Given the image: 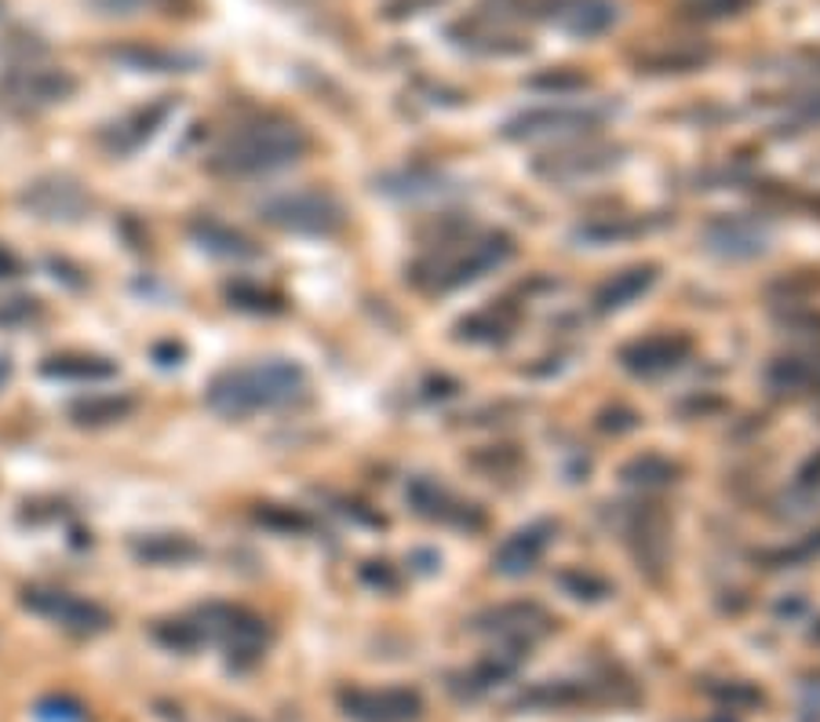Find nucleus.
<instances>
[{
	"label": "nucleus",
	"instance_id": "1",
	"mask_svg": "<svg viewBox=\"0 0 820 722\" xmlns=\"http://www.w3.org/2000/svg\"><path fill=\"white\" fill-rule=\"evenodd\" d=\"M311 391V380H306L303 365L295 361H256V365H237L226 369L208 383V409H215L219 416H251V412H270V409H284V405H295L306 398Z\"/></svg>",
	"mask_w": 820,
	"mask_h": 722
},
{
	"label": "nucleus",
	"instance_id": "2",
	"mask_svg": "<svg viewBox=\"0 0 820 722\" xmlns=\"http://www.w3.org/2000/svg\"><path fill=\"white\" fill-rule=\"evenodd\" d=\"M311 139L300 125L292 120H251V125H241L237 131H230L226 142L212 153V172L219 175H262L273 168H284V164L300 161Z\"/></svg>",
	"mask_w": 820,
	"mask_h": 722
},
{
	"label": "nucleus",
	"instance_id": "3",
	"mask_svg": "<svg viewBox=\"0 0 820 722\" xmlns=\"http://www.w3.org/2000/svg\"><path fill=\"white\" fill-rule=\"evenodd\" d=\"M511 237L507 234H459L442 241L431 256H423L412 267V281L423 292H453L459 284L478 281L481 273L503 267L511 259Z\"/></svg>",
	"mask_w": 820,
	"mask_h": 722
},
{
	"label": "nucleus",
	"instance_id": "4",
	"mask_svg": "<svg viewBox=\"0 0 820 722\" xmlns=\"http://www.w3.org/2000/svg\"><path fill=\"white\" fill-rule=\"evenodd\" d=\"M259 219L278 230H292V234H336L347 223L343 205L321 190H295L273 197V201L259 205Z\"/></svg>",
	"mask_w": 820,
	"mask_h": 722
},
{
	"label": "nucleus",
	"instance_id": "5",
	"mask_svg": "<svg viewBox=\"0 0 820 722\" xmlns=\"http://www.w3.org/2000/svg\"><path fill=\"white\" fill-rule=\"evenodd\" d=\"M405 500L412 503L415 514L442 525H456V529H481L485 525V514H481L475 503L459 500L456 492H448L445 486H437L434 478H412L409 489H405Z\"/></svg>",
	"mask_w": 820,
	"mask_h": 722
},
{
	"label": "nucleus",
	"instance_id": "6",
	"mask_svg": "<svg viewBox=\"0 0 820 722\" xmlns=\"http://www.w3.org/2000/svg\"><path fill=\"white\" fill-rule=\"evenodd\" d=\"M601 125V109L579 106H540L511 117L503 136L507 139H540V136H569V131H590Z\"/></svg>",
	"mask_w": 820,
	"mask_h": 722
},
{
	"label": "nucleus",
	"instance_id": "7",
	"mask_svg": "<svg viewBox=\"0 0 820 722\" xmlns=\"http://www.w3.org/2000/svg\"><path fill=\"white\" fill-rule=\"evenodd\" d=\"M689 343L686 336L678 333H656V336H645V339H634L620 350V361L623 369H631L634 376H660V372H671L678 369L682 361L689 358Z\"/></svg>",
	"mask_w": 820,
	"mask_h": 722
},
{
	"label": "nucleus",
	"instance_id": "8",
	"mask_svg": "<svg viewBox=\"0 0 820 722\" xmlns=\"http://www.w3.org/2000/svg\"><path fill=\"white\" fill-rule=\"evenodd\" d=\"M26 606L44 613V617L59 620L62 628H73V631H103L109 624V613L103 606H95V602H87V598H77V595H70V591L30 587Z\"/></svg>",
	"mask_w": 820,
	"mask_h": 722
},
{
	"label": "nucleus",
	"instance_id": "9",
	"mask_svg": "<svg viewBox=\"0 0 820 722\" xmlns=\"http://www.w3.org/2000/svg\"><path fill=\"white\" fill-rule=\"evenodd\" d=\"M551 525L547 522H536V525H525V529H518L514 536H507V540L500 544L496 558H492V566L500 569V573L507 577H518V573H529V569L540 562L547 544H551Z\"/></svg>",
	"mask_w": 820,
	"mask_h": 722
},
{
	"label": "nucleus",
	"instance_id": "10",
	"mask_svg": "<svg viewBox=\"0 0 820 722\" xmlns=\"http://www.w3.org/2000/svg\"><path fill=\"white\" fill-rule=\"evenodd\" d=\"M4 92L19 103H55V98H66L73 92V77L62 70H19L4 81Z\"/></svg>",
	"mask_w": 820,
	"mask_h": 722
},
{
	"label": "nucleus",
	"instance_id": "11",
	"mask_svg": "<svg viewBox=\"0 0 820 722\" xmlns=\"http://www.w3.org/2000/svg\"><path fill=\"white\" fill-rule=\"evenodd\" d=\"M22 201L44 219H77L84 212L87 197L66 179H44V183H33Z\"/></svg>",
	"mask_w": 820,
	"mask_h": 722
},
{
	"label": "nucleus",
	"instance_id": "12",
	"mask_svg": "<svg viewBox=\"0 0 820 722\" xmlns=\"http://www.w3.org/2000/svg\"><path fill=\"white\" fill-rule=\"evenodd\" d=\"M707 245L722 256H754L765 245V230L748 216H729L707 226Z\"/></svg>",
	"mask_w": 820,
	"mask_h": 722
},
{
	"label": "nucleus",
	"instance_id": "13",
	"mask_svg": "<svg viewBox=\"0 0 820 722\" xmlns=\"http://www.w3.org/2000/svg\"><path fill=\"white\" fill-rule=\"evenodd\" d=\"M617 164V150H565V153H554V158H547L536 164V172L547 175V179H558V183H569V179H584V175H595V172H606Z\"/></svg>",
	"mask_w": 820,
	"mask_h": 722
},
{
	"label": "nucleus",
	"instance_id": "14",
	"mask_svg": "<svg viewBox=\"0 0 820 722\" xmlns=\"http://www.w3.org/2000/svg\"><path fill=\"white\" fill-rule=\"evenodd\" d=\"M656 281V267L653 263H645V267H628L620 273H612L606 284H598L595 292V311L598 314H609V311H620V306H628L639 300L642 292H649V284Z\"/></svg>",
	"mask_w": 820,
	"mask_h": 722
},
{
	"label": "nucleus",
	"instance_id": "15",
	"mask_svg": "<svg viewBox=\"0 0 820 722\" xmlns=\"http://www.w3.org/2000/svg\"><path fill=\"white\" fill-rule=\"evenodd\" d=\"M554 22L576 37H595L617 22V4H609V0H558Z\"/></svg>",
	"mask_w": 820,
	"mask_h": 722
},
{
	"label": "nucleus",
	"instance_id": "16",
	"mask_svg": "<svg viewBox=\"0 0 820 722\" xmlns=\"http://www.w3.org/2000/svg\"><path fill=\"white\" fill-rule=\"evenodd\" d=\"M190 234L201 241V248L215 252V256H230V259H256L259 248L241 234V230L219 223V219H197L190 226Z\"/></svg>",
	"mask_w": 820,
	"mask_h": 722
},
{
	"label": "nucleus",
	"instance_id": "17",
	"mask_svg": "<svg viewBox=\"0 0 820 722\" xmlns=\"http://www.w3.org/2000/svg\"><path fill=\"white\" fill-rule=\"evenodd\" d=\"M164 117H168V103L139 109L131 120H120V125H114V131H109V147H114V150H136L142 139L153 136V128H157Z\"/></svg>",
	"mask_w": 820,
	"mask_h": 722
},
{
	"label": "nucleus",
	"instance_id": "18",
	"mask_svg": "<svg viewBox=\"0 0 820 722\" xmlns=\"http://www.w3.org/2000/svg\"><path fill=\"white\" fill-rule=\"evenodd\" d=\"M136 555L147 558V562H186V558L201 555V547H197L190 536L161 533V536H147V540H139L136 544Z\"/></svg>",
	"mask_w": 820,
	"mask_h": 722
},
{
	"label": "nucleus",
	"instance_id": "19",
	"mask_svg": "<svg viewBox=\"0 0 820 722\" xmlns=\"http://www.w3.org/2000/svg\"><path fill=\"white\" fill-rule=\"evenodd\" d=\"M464 336L467 339H507L511 336V328H514V311L511 306H485V311H478V314H470L464 325Z\"/></svg>",
	"mask_w": 820,
	"mask_h": 722
},
{
	"label": "nucleus",
	"instance_id": "20",
	"mask_svg": "<svg viewBox=\"0 0 820 722\" xmlns=\"http://www.w3.org/2000/svg\"><path fill=\"white\" fill-rule=\"evenodd\" d=\"M44 372L48 376H62V380H106L114 376V365L103 358H87V354H62V358H48L44 361Z\"/></svg>",
	"mask_w": 820,
	"mask_h": 722
},
{
	"label": "nucleus",
	"instance_id": "21",
	"mask_svg": "<svg viewBox=\"0 0 820 722\" xmlns=\"http://www.w3.org/2000/svg\"><path fill=\"white\" fill-rule=\"evenodd\" d=\"M623 478L631 481V486H645V489H656V486H671L678 478V467L671 459L656 456V453H645L639 459H631L628 467H623Z\"/></svg>",
	"mask_w": 820,
	"mask_h": 722
},
{
	"label": "nucleus",
	"instance_id": "22",
	"mask_svg": "<svg viewBox=\"0 0 820 722\" xmlns=\"http://www.w3.org/2000/svg\"><path fill=\"white\" fill-rule=\"evenodd\" d=\"M136 409V401L128 398V394H106V398H87V401H77L70 416L77 423H114L120 416H128Z\"/></svg>",
	"mask_w": 820,
	"mask_h": 722
},
{
	"label": "nucleus",
	"instance_id": "23",
	"mask_svg": "<svg viewBox=\"0 0 820 722\" xmlns=\"http://www.w3.org/2000/svg\"><path fill=\"white\" fill-rule=\"evenodd\" d=\"M256 519H259L262 525H273V529H284V533H311V529H314L311 514L289 511V508H273V503H267V508H259Z\"/></svg>",
	"mask_w": 820,
	"mask_h": 722
},
{
	"label": "nucleus",
	"instance_id": "24",
	"mask_svg": "<svg viewBox=\"0 0 820 722\" xmlns=\"http://www.w3.org/2000/svg\"><path fill=\"white\" fill-rule=\"evenodd\" d=\"M639 230H642V223H631V219L617 216V219H598V223L579 226L576 234L587 237V241H609V237H631V234H639Z\"/></svg>",
	"mask_w": 820,
	"mask_h": 722
},
{
	"label": "nucleus",
	"instance_id": "25",
	"mask_svg": "<svg viewBox=\"0 0 820 722\" xmlns=\"http://www.w3.org/2000/svg\"><path fill=\"white\" fill-rule=\"evenodd\" d=\"M230 300L237 306H248V311H281V300L267 289H256V284H234L230 289Z\"/></svg>",
	"mask_w": 820,
	"mask_h": 722
},
{
	"label": "nucleus",
	"instance_id": "26",
	"mask_svg": "<svg viewBox=\"0 0 820 722\" xmlns=\"http://www.w3.org/2000/svg\"><path fill=\"white\" fill-rule=\"evenodd\" d=\"M532 84L536 88H558V92H573V88H584L587 84V77H579V73H562V77L547 73V77H536Z\"/></svg>",
	"mask_w": 820,
	"mask_h": 722
},
{
	"label": "nucleus",
	"instance_id": "27",
	"mask_svg": "<svg viewBox=\"0 0 820 722\" xmlns=\"http://www.w3.org/2000/svg\"><path fill=\"white\" fill-rule=\"evenodd\" d=\"M19 273V259L11 256L8 248H0V278H15Z\"/></svg>",
	"mask_w": 820,
	"mask_h": 722
},
{
	"label": "nucleus",
	"instance_id": "28",
	"mask_svg": "<svg viewBox=\"0 0 820 722\" xmlns=\"http://www.w3.org/2000/svg\"><path fill=\"white\" fill-rule=\"evenodd\" d=\"M8 376H11V361H8L4 354H0V387L8 383Z\"/></svg>",
	"mask_w": 820,
	"mask_h": 722
}]
</instances>
